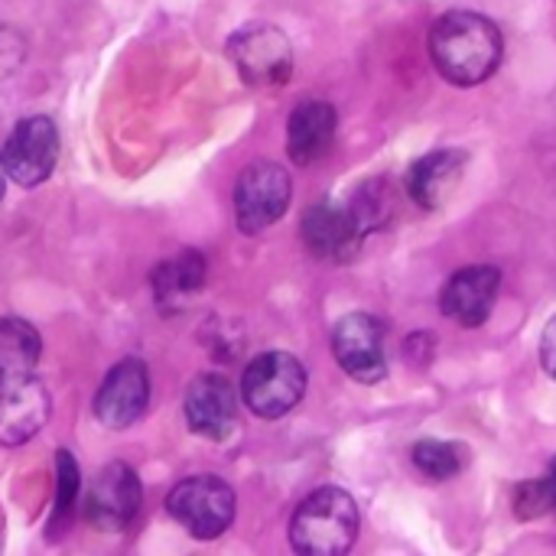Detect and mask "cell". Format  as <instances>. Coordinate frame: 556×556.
<instances>
[{
  "instance_id": "6da1fadb",
  "label": "cell",
  "mask_w": 556,
  "mask_h": 556,
  "mask_svg": "<svg viewBox=\"0 0 556 556\" xmlns=\"http://www.w3.org/2000/svg\"><path fill=\"white\" fill-rule=\"evenodd\" d=\"M502 29L489 16L472 10L443 13L430 33V59L437 72L459 88H472L492 78L502 65Z\"/></svg>"
},
{
  "instance_id": "7a4b0ae2",
  "label": "cell",
  "mask_w": 556,
  "mask_h": 556,
  "mask_svg": "<svg viewBox=\"0 0 556 556\" xmlns=\"http://www.w3.org/2000/svg\"><path fill=\"white\" fill-rule=\"evenodd\" d=\"M355 541L358 505L336 485L309 492L290 518V547L296 556H349Z\"/></svg>"
},
{
  "instance_id": "3957f363",
  "label": "cell",
  "mask_w": 556,
  "mask_h": 556,
  "mask_svg": "<svg viewBox=\"0 0 556 556\" xmlns=\"http://www.w3.org/2000/svg\"><path fill=\"white\" fill-rule=\"evenodd\" d=\"M306 394V368L290 352H264L257 355L241 378L244 407L261 420H280L290 414Z\"/></svg>"
},
{
  "instance_id": "277c9868",
  "label": "cell",
  "mask_w": 556,
  "mask_h": 556,
  "mask_svg": "<svg viewBox=\"0 0 556 556\" xmlns=\"http://www.w3.org/2000/svg\"><path fill=\"white\" fill-rule=\"evenodd\" d=\"M166 511L195 541H215L235 521V492L218 476H192L173 485L166 495Z\"/></svg>"
},
{
  "instance_id": "5b68a950",
  "label": "cell",
  "mask_w": 556,
  "mask_h": 556,
  "mask_svg": "<svg viewBox=\"0 0 556 556\" xmlns=\"http://www.w3.org/2000/svg\"><path fill=\"white\" fill-rule=\"evenodd\" d=\"M290 173L280 163L254 160L235 182V218L244 235H261L277 225L290 208Z\"/></svg>"
},
{
  "instance_id": "8992f818",
  "label": "cell",
  "mask_w": 556,
  "mask_h": 556,
  "mask_svg": "<svg viewBox=\"0 0 556 556\" xmlns=\"http://www.w3.org/2000/svg\"><path fill=\"white\" fill-rule=\"evenodd\" d=\"M228 59L254 88H280L293 75V46L270 23H248L228 39Z\"/></svg>"
},
{
  "instance_id": "52a82bcc",
  "label": "cell",
  "mask_w": 556,
  "mask_h": 556,
  "mask_svg": "<svg viewBox=\"0 0 556 556\" xmlns=\"http://www.w3.org/2000/svg\"><path fill=\"white\" fill-rule=\"evenodd\" d=\"M300 231H303V244L309 248V254L319 261H332V264L355 261L362 251V241L368 238V228L358 218L352 202L309 205L303 212Z\"/></svg>"
},
{
  "instance_id": "ba28073f",
  "label": "cell",
  "mask_w": 556,
  "mask_h": 556,
  "mask_svg": "<svg viewBox=\"0 0 556 556\" xmlns=\"http://www.w3.org/2000/svg\"><path fill=\"white\" fill-rule=\"evenodd\" d=\"M3 166H7V176L23 186V189H33L39 182H46L59 163V130L55 124L46 117V114H33V117H23L3 150Z\"/></svg>"
},
{
  "instance_id": "9c48e42d",
  "label": "cell",
  "mask_w": 556,
  "mask_h": 556,
  "mask_svg": "<svg viewBox=\"0 0 556 556\" xmlns=\"http://www.w3.org/2000/svg\"><path fill=\"white\" fill-rule=\"evenodd\" d=\"M143 505V485L127 463H108L88 485L85 518L94 531H127Z\"/></svg>"
},
{
  "instance_id": "30bf717a",
  "label": "cell",
  "mask_w": 556,
  "mask_h": 556,
  "mask_svg": "<svg viewBox=\"0 0 556 556\" xmlns=\"http://www.w3.org/2000/svg\"><path fill=\"white\" fill-rule=\"evenodd\" d=\"M332 355L349 378L362 384H378L388 375L384 326L371 313L342 316L332 329Z\"/></svg>"
},
{
  "instance_id": "8fae6325",
  "label": "cell",
  "mask_w": 556,
  "mask_h": 556,
  "mask_svg": "<svg viewBox=\"0 0 556 556\" xmlns=\"http://www.w3.org/2000/svg\"><path fill=\"white\" fill-rule=\"evenodd\" d=\"M147 404H150L147 365L140 358H124L104 375L94 394V417L108 430H127L147 414Z\"/></svg>"
},
{
  "instance_id": "7c38bea8",
  "label": "cell",
  "mask_w": 556,
  "mask_h": 556,
  "mask_svg": "<svg viewBox=\"0 0 556 556\" xmlns=\"http://www.w3.org/2000/svg\"><path fill=\"white\" fill-rule=\"evenodd\" d=\"M182 414L195 437L222 443L231 437V430L238 424V394L225 375L205 371V375L192 378V384L186 388Z\"/></svg>"
},
{
  "instance_id": "4fadbf2b",
  "label": "cell",
  "mask_w": 556,
  "mask_h": 556,
  "mask_svg": "<svg viewBox=\"0 0 556 556\" xmlns=\"http://www.w3.org/2000/svg\"><path fill=\"white\" fill-rule=\"evenodd\" d=\"M502 290V274L492 264H476V267H463L456 270L443 293H440V309L446 319H453L463 329H479L485 326V319L495 309Z\"/></svg>"
},
{
  "instance_id": "5bb4252c",
  "label": "cell",
  "mask_w": 556,
  "mask_h": 556,
  "mask_svg": "<svg viewBox=\"0 0 556 556\" xmlns=\"http://www.w3.org/2000/svg\"><path fill=\"white\" fill-rule=\"evenodd\" d=\"M52 401L36 375L0 381V446L29 443L49 420Z\"/></svg>"
},
{
  "instance_id": "9a60e30c",
  "label": "cell",
  "mask_w": 556,
  "mask_h": 556,
  "mask_svg": "<svg viewBox=\"0 0 556 556\" xmlns=\"http://www.w3.org/2000/svg\"><path fill=\"white\" fill-rule=\"evenodd\" d=\"M466 163H469V156L463 150H433V153L420 156L407 173V182H404L407 195L427 212L443 208L453 199V192L459 189Z\"/></svg>"
},
{
  "instance_id": "2e32d148",
  "label": "cell",
  "mask_w": 556,
  "mask_h": 556,
  "mask_svg": "<svg viewBox=\"0 0 556 556\" xmlns=\"http://www.w3.org/2000/svg\"><path fill=\"white\" fill-rule=\"evenodd\" d=\"M336 108L329 101H303L287 124V153L296 166L319 163L336 140Z\"/></svg>"
},
{
  "instance_id": "e0dca14e",
  "label": "cell",
  "mask_w": 556,
  "mask_h": 556,
  "mask_svg": "<svg viewBox=\"0 0 556 556\" xmlns=\"http://www.w3.org/2000/svg\"><path fill=\"white\" fill-rule=\"evenodd\" d=\"M205 257L199 251H182L176 257H166L156 264V270L150 274L153 283V296L163 309L182 306L189 296H195L205 287Z\"/></svg>"
},
{
  "instance_id": "ac0fdd59",
  "label": "cell",
  "mask_w": 556,
  "mask_h": 556,
  "mask_svg": "<svg viewBox=\"0 0 556 556\" xmlns=\"http://www.w3.org/2000/svg\"><path fill=\"white\" fill-rule=\"evenodd\" d=\"M39 355H42L39 332L26 319L3 316L0 319V381L33 375Z\"/></svg>"
},
{
  "instance_id": "d6986e66",
  "label": "cell",
  "mask_w": 556,
  "mask_h": 556,
  "mask_svg": "<svg viewBox=\"0 0 556 556\" xmlns=\"http://www.w3.org/2000/svg\"><path fill=\"white\" fill-rule=\"evenodd\" d=\"M78 492H81V472L72 453L59 450L55 453V502H52V515L46 525V538L59 541L68 525L75 521V508H78Z\"/></svg>"
},
{
  "instance_id": "ffe728a7",
  "label": "cell",
  "mask_w": 556,
  "mask_h": 556,
  "mask_svg": "<svg viewBox=\"0 0 556 556\" xmlns=\"http://www.w3.org/2000/svg\"><path fill=\"white\" fill-rule=\"evenodd\" d=\"M410 459H414V466H417L427 479H433V482H446V479L459 476V469H463L459 450H456L453 443H446V440H420V443L414 446Z\"/></svg>"
},
{
  "instance_id": "44dd1931",
  "label": "cell",
  "mask_w": 556,
  "mask_h": 556,
  "mask_svg": "<svg viewBox=\"0 0 556 556\" xmlns=\"http://www.w3.org/2000/svg\"><path fill=\"white\" fill-rule=\"evenodd\" d=\"M515 515L521 521H534L544 515H556V459L551 463L544 479L521 482L515 492Z\"/></svg>"
},
{
  "instance_id": "7402d4cb",
  "label": "cell",
  "mask_w": 556,
  "mask_h": 556,
  "mask_svg": "<svg viewBox=\"0 0 556 556\" xmlns=\"http://www.w3.org/2000/svg\"><path fill=\"white\" fill-rule=\"evenodd\" d=\"M541 365H544V371L556 381V316L547 323L544 339H541Z\"/></svg>"
},
{
  "instance_id": "603a6c76",
  "label": "cell",
  "mask_w": 556,
  "mask_h": 556,
  "mask_svg": "<svg viewBox=\"0 0 556 556\" xmlns=\"http://www.w3.org/2000/svg\"><path fill=\"white\" fill-rule=\"evenodd\" d=\"M7 166H3V156H0V202H3V192H7Z\"/></svg>"
}]
</instances>
